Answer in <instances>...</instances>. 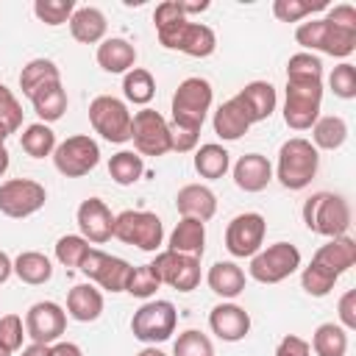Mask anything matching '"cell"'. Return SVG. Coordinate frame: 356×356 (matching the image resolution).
Listing matches in <instances>:
<instances>
[{"mask_svg":"<svg viewBox=\"0 0 356 356\" xmlns=\"http://www.w3.org/2000/svg\"><path fill=\"white\" fill-rule=\"evenodd\" d=\"M97 161H100V147L86 134L70 136L61 145H56V150H53V164L67 178H81V175L92 172L97 167Z\"/></svg>","mask_w":356,"mask_h":356,"instance_id":"obj_11","label":"cell"},{"mask_svg":"<svg viewBox=\"0 0 356 356\" xmlns=\"http://www.w3.org/2000/svg\"><path fill=\"white\" fill-rule=\"evenodd\" d=\"M325 19L334 22V25H342V28H356V8L350 3H339V6H334L328 11Z\"/></svg>","mask_w":356,"mask_h":356,"instance_id":"obj_51","label":"cell"},{"mask_svg":"<svg viewBox=\"0 0 356 356\" xmlns=\"http://www.w3.org/2000/svg\"><path fill=\"white\" fill-rule=\"evenodd\" d=\"M175 206H178V214L181 217H192V220H211L214 211H217V197L209 186L203 184H186L178 189L175 195Z\"/></svg>","mask_w":356,"mask_h":356,"instance_id":"obj_22","label":"cell"},{"mask_svg":"<svg viewBox=\"0 0 356 356\" xmlns=\"http://www.w3.org/2000/svg\"><path fill=\"white\" fill-rule=\"evenodd\" d=\"M103 312V295L92 284H75L67 295V314L78 323H92Z\"/></svg>","mask_w":356,"mask_h":356,"instance_id":"obj_25","label":"cell"},{"mask_svg":"<svg viewBox=\"0 0 356 356\" xmlns=\"http://www.w3.org/2000/svg\"><path fill=\"white\" fill-rule=\"evenodd\" d=\"M300 267V250L289 242H275L250 256V275L259 284H281Z\"/></svg>","mask_w":356,"mask_h":356,"instance_id":"obj_10","label":"cell"},{"mask_svg":"<svg viewBox=\"0 0 356 356\" xmlns=\"http://www.w3.org/2000/svg\"><path fill=\"white\" fill-rule=\"evenodd\" d=\"M106 14L95 6H81L72 11L70 17V33L75 42L81 44H95V42H103L106 36Z\"/></svg>","mask_w":356,"mask_h":356,"instance_id":"obj_24","label":"cell"},{"mask_svg":"<svg viewBox=\"0 0 356 356\" xmlns=\"http://www.w3.org/2000/svg\"><path fill=\"white\" fill-rule=\"evenodd\" d=\"M312 139H314L312 145L320 150H337L348 139V122L342 117H334V114L317 117V122L312 125Z\"/></svg>","mask_w":356,"mask_h":356,"instance_id":"obj_34","label":"cell"},{"mask_svg":"<svg viewBox=\"0 0 356 356\" xmlns=\"http://www.w3.org/2000/svg\"><path fill=\"white\" fill-rule=\"evenodd\" d=\"M159 286H161V281L156 278V273L150 270V264L131 267V275H128V284H125V292L128 295H134V298H150V295H156Z\"/></svg>","mask_w":356,"mask_h":356,"instance_id":"obj_43","label":"cell"},{"mask_svg":"<svg viewBox=\"0 0 356 356\" xmlns=\"http://www.w3.org/2000/svg\"><path fill=\"white\" fill-rule=\"evenodd\" d=\"M31 103H33V111L39 114V120L47 125V122H56V120L64 117V111H67V92H64L61 81H58V83H50L44 89H39L31 97Z\"/></svg>","mask_w":356,"mask_h":356,"instance_id":"obj_32","label":"cell"},{"mask_svg":"<svg viewBox=\"0 0 356 356\" xmlns=\"http://www.w3.org/2000/svg\"><path fill=\"white\" fill-rule=\"evenodd\" d=\"M264 231H267V222H264V217L259 211L236 214L228 222V228H225V248H228V253L236 256V259L256 256L261 250Z\"/></svg>","mask_w":356,"mask_h":356,"instance_id":"obj_15","label":"cell"},{"mask_svg":"<svg viewBox=\"0 0 356 356\" xmlns=\"http://www.w3.org/2000/svg\"><path fill=\"white\" fill-rule=\"evenodd\" d=\"M206 281H209V289L214 295H220V298H236L245 289V273L234 261H217V264H211Z\"/></svg>","mask_w":356,"mask_h":356,"instance_id":"obj_30","label":"cell"},{"mask_svg":"<svg viewBox=\"0 0 356 356\" xmlns=\"http://www.w3.org/2000/svg\"><path fill=\"white\" fill-rule=\"evenodd\" d=\"M58 81H61V72L50 58H33L19 72V89H22L25 97H33L39 89H44L50 83H58Z\"/></svg>","mask_w":356,"mask_h":356,"instance_id":"obj_29","label":"cell"},{"mask_svg":"<svg viewBox=\"0 0 356 356\" xmlns=\"http://www.w3.org/2000/svg\"><path fill=\"white\" fill-rule=\"evenodd\" d=\"M78 228H81V236L86 242H108L114 236V214L111 209L100 200V197H86L81 206H78Z\"/></svg>","mask_w":356,"mask_h":356,"instance_id":"obj_18","label":"cell"},{"mask_svg":"<svg viewBox=\"0 0 356 356\" xmlns=\"http://www.w3.org/2000/svg\"><path fill=\"white\" fill-rule=\"evenodd\" d=\"M309 348L317 356H345L348 353V331L337 323H323V325H317Z\"/></svg>","mask_w":356,"mask_h":356,"instance_id":"obj_35","label":"cell"},{"mask_svg":"<svg viewBox=\"0 0 356 356\" xmlns=\"http://www.w3.org/2000/svg\"><path fill=\"white\" fill-rule=\"evenodd\" d=\"M8 170V150L6 147H0V175Z\"/></svg>","mask_w":356,"mask_h":356,"instance_id":"obj_56","label":"cell"},{"mask_svg":"<svg viewBox=\"0 0 356 356\" xmlns=\"http://www.w3.org/2000/svg\"><path fill=\"white\" fill-rule=\"evenodd\" d=\"M0 122L11 134L22 125V106H19V100L14 97V92L6 83H0Z\"/></svg>","mask_w":356,"mask_h":356,"instance_id":"obj_47","label":"cell"},{"mask_svg":"<svg viewBox=\"0 0 356 356\" xmlns=\"http://www.w3.org/2000/svg\"><path fill=\"white\" fill-rule=\"evenodd\" d=\"M11 273H14V261L8 259V253H6V250H0V284H6Z\"/></svg>","mask_w":356,"mask_h":356,"instance_id":"obj_53","label":"cell"},{"mask_svg":"<svg viewBox=\"0 0 356 356\" xmlns=\"http://www.w3.org/2000/svg\"><path fill=\"white\" fill-rule=\"evenodd\" d=\"M175 323H178V312H175V306L170 300H147L134 312L131 334L139 342L156 345V342H164V339L172 337Z\"/></svg>","mask_w":356,"mask_h":356,"instance_id":"obj_9","label":"cell"},{"mask_svg":"<svg viewBox=\"0 0 356 356\" xmlns=\"http://www.w3.org/2000/svg\"><path fill=\"white\" fill-rule=\"evenodd\" d=\"M136 356H167V353H161L159 348H145V350H139Z\"/></svg>","mask_w":356,"mask_h":356,"instance_id":"obj_57","label":"cell"},{"mask_svg":"<svg viewBox=\"0 0 356 356\" xmlns=\"http://www.w3.org/2000/svg\"><path fill=\"white\" fill-rule=\"evenodd\" d=\"M14 273L22 284H31V286H39L44 281H50L53 275V264L44 253L39 250H22L17 259H14Z\"/></svg>","mask_w":356,"mask_h":356,"instance_id":"obj_31","label":"cell"},{"mask_svg":"<svg viewBox=\"0 0 356 356\" xmlns=\"http://www.w3.org/2000/svg\"><path fill=\"white\" fill-rule=\"evenodd\" d=\"M78 270L89 281L100 284L108 292H125V284H128V275H131V264L125 259L103 253V250H95V248H89V253L83 256Z\"/></svg>","mask_w":356,"mask_h":356,"instance_id":"obj_16","label":"cell"},{"mask_svg":"<svg viewBox=\"0 0 356 356\" xmlns=\"http://www.w3.org/2000/svg\"><path fill=\"white\" fill-rule=\"evenodd\" d=\"M339 323L345 331L356 328V292L348 289L342 298H339Z\"/></svg>","mask_w":356,"mask_h":356,"instance_id":"obj_50","label":"cell"},{"mask_svg":"<svg viewBox=\"0 0 356 356\" xmlns=\"http://www.w3.org/2000/svg\"><path fill=\"white\" fill-rule=\"evenodd\" d=\"M317 8H325V3L323 0H314V3H306V0H275L273 3V14L281 22H300L303 17H309Z\"/></svg>","mask_w":356,"mask_h":356,"instance_id":"obj_44","label":"cell"},{"mask_svg":"<svg viewBox=\"0 0 356 356\" xmlns=\"http://www.w3.org/2000/svg\"><path fill=\"white\" fill-rule=\"evenodd\" d=\"M142 172H145L142 156L134 153V150H120V153H114V156L108 159V175H111V181L120 184V186L136 184V181L142 178Z\"/></svg>","mask_w":356,"mask_h":356,"instance_id":"obj_36","label":"cell"},{"mask_svg":"<svg viewBox=\"0 0 356 356\" xmlns=\"http://www.w3.org/2000/svg\"><path fill=\"white\" fill-rule=\"evenodd\" d=\"M22 339H25V323L19 314H3L0 317V345L6 350H19L22 348Z\"/></svg>","mask_w":356,"mask_h":356,"instance_id":"obj_46","label":"cell"},{"mask_svg":"<svg viewBox=\"0 0 356 356\" xmlns=\"http://www.w3.org/2000/svg\"><path fill=\"white\" fill-rule=\"evenodd\" d=\"M86 253H89V242L81 234H67V236H61L56 242V259L64 267H81Z\"/></svg>","mask_w":356,"mask_h":356,"instance_id":"obj_42","label":"cell"},{"mask_svg":"<svg viewBox=\"0 0 356 356\" xmlns=\"http://www.w3.org/2000/svg\"><path fill=\"white\" fill-rule=\"evenodd\" d=\"M181 3V0H178ZM209 8V0H200V3H181V11L189 17V14H197V11H206Z\"/></svg>","mask_w":356,"mask_h":356,"instance_id":"obj_55","label":"cell"},{"mask_svg":"<svg viewBox=\"0 0 356 356\" xmlns=\"http://www.w3.org/2000/svg\"><path fill=\"white\" fill-rule=\"evenodd\" d=\"M8 134H11V131H8V128L0 122V147H6V139H8Z\"/></svg>","mask_w":356,"mask_h":356,"instance_id":"obj_58","label":"cell"},{"mask_svg":"<svg viewBox=\"0 0 356 356\" xmlns=\"http://www.w3.org/2000/svg\"><path fill=\"white\" fill-rule=\"evenodd\" d=\"M89 122L106 142L122 145L131 139V111L114 95H97L89 103Z\"/></svg>","mask_w":356,"mask_h":356,"instance_id":"obj_8","label":"cell"},{"mask_svg":"<svg viewBox=\"0 0 356 356\" xmlns=\"http://www.w3.org/2000/svg\"><path fill=\"white\" fill-rule=\"evenodd\" d=\"M170 250H178V253L200 259L203 250H206V225L200 220L181 217V222L170 234Z\"/></svg>","mask_w":356,"mask_h":356,"instance_id":"obj_27","label":"cell"},{"mask_svg":"<svg viewBox=\"0 0 356 356\" xmlns=\"http://www.w3.org/2000/svg\"><path fill=\"white\" fill-rule=\"evenodd\" d=\"M150 270L156 273V278L178 292H192L200 284V259L178 253V250H161L153 261Z\"/></svg>","mask_w":356,"mask_h":356,"instance_id":"obj_12","label":"cell"},{"mask_svg":"<svg viewBox=\"0 0 356 356\" xmlns=\"http://www.w3.org/2000/svg\"><path fill=\"white\" fill-rule=\"evenodd\" d=\"M303 222L309 231L323 234L328 239L345 236L350 228V206L342 195L334 192H314L303 203Z\"/></svg>","mask_w":356,"mask_h":356,"instance_id":"obj_4","label":"cell"},{"mask_svg":"<svg viewBox=\"0 0 356 356\" xmlns=\"http://www.w3.org/2000/svg\"><path fill=\"white\" fill-rule=\"evenodd\" d=\"M334 284H337V275L334 273H328L325 267H320V264H309V267H303V273H300V286L312 295V298H325L331 289H334Z\"/></svg>","mask_w":356,"mask_h":356,"instance_id":"obj_39","label":"cell"},{"mask_svg":"<svg viewBox=\"0 0 356 356\" xmlns=\"http://www.w3.org/2000/svg\"><path fill=\"white\" fill-rule=\"evenodd\" d=\"M320 103H323V78L286 75L284 122L292 131H309L320 117Z\"/></svg>","mask_w":356,"mask_h":356,"instance_id":"obj_2","label":"cell"},{"mask_svg":"<svg viewBox=\"0 0 356 356\" xmlns=\"http://www.w3.org/2000/svg\"><path fill=\"white\" fill-rule=\"evenodd\" d=\"M122 92H125V97H128L131 103L147 106V103L153 100V95H156V81H153V75H150L147 70L134 67V70H128L125 78H122Z\"/></svg>","mask_w":356,"mask_h":356,"instance_id":"obj_38","label":"cell"},{"mask_svg":"<svg viewBox=\"0 0 356 356\" xmlns=\"http://www.w3.org/2000/svg\"><path fill=\"white\" fill-rule=\"evenodd\" d=\"M67 328V312L53 300H39L25 314V337L39 345H53Z\"/></svg>","mask_w":356,"mask_h":356,"instance_id":"obj_17","label":"cell"},{"mask_svg":"<svg viewBox=\"0 0 356 356\" xmlns=\"http://www.w3.org/2000/svg\"><path fill=\"white\" fill-rule=\"evenodd\" d=\"M72 11H75V0H36L33 3V14L39 17V22L53 25V28L70 22Z\"/></svg>","mask_w":356,"mask_h":356,"instance_id":"obj_40","label":"cell"},{"mask_svg":"<svg viewBox=\"0 0 356 356\" xmlns=\"http://www.w3.org/2000/svg\"><path fill=\"white\" fill-rule=\"evenodd\" d=\"M114 236L125 245H136L139 250H159L164 242V225L153 211L125 209L114 217Z\"/></svg>","mask_w":356,"mask_h":356,"instance_id":"obj_7","label":"cell"},{"mask_svg":"<svg viewBox=\"0 0 356 356\" xmlns=\"http://www.w3.org/2000/svg\"><path fill=\"white\" fill-rule=\"evenodd\" d=\"M328 86H331V92H334L337 97L353 100V97H356V67L348 64V61L337 64L334 72L328 75Z\"/></svg>","mask_w":356,"mask_h":356,"instance_id":"obj_45","label":"cell"},{"mask_svg":"<svg viewBox=\"0 0 356 356\" xmlns=\"http://www.w3.org/2000/svg\"><path fill=\"white\" fill-rule=\"evenodd\" d=\"M273 181V164L261 153H245L234 164V184L242 192H261Z\"/></svg>","mask_w":356,"mask_h":356,"instance_id":"obj_21","label":"cell"},{"mask_svg":"<svg viewBox=\"0 0 356 356\" xmlns=\"http://www.w3.org/2000/svg\"><path fill=\"white\" fill-rule=\"evenodd\" d=\"M312 261L320 264V267H325L328 273H334L339 278L342 273H348L356 264V242L348 234L345 236H334V239H328L325 245L317 248V253H314Z\"/></svg>","mask_w":356,"mask_h":356,"instance_id":"obj_23","label":"cell"},{"mask_svg":"<svg viewBox=\"0 0 356 356\" xmlns=\"http://www.w3.org/2000/svg\"><path fill=\"white\" fill-rule=\"evenodd\" d=\"M50 353L53 356H83L75 342H53L50 345Z\"/></svg>","mask_w":356,"mask_h":356,"instance_id":"obj_52","label":"cell"},{"mask_svg":"<svg viewBox=\"0 0 356 356\" xmlns=\"http://www.w3.org/2000/svg\"><path fill=\"white\" fill-rule=\"evenodd\" d=\"M97 64L106 72H128L136 64V50L128 39H120V36L103 39L97 44Z\"/></svg>","mask_w":356,"mask_h":356,"instance_id":"obj_26","label":"cell"},{"mask_svg":"<svg viewBox=\"0 0 356 356\" xmlns=\"http://www.w3.org/2000/svg\"><path fill=\"white\" fill-rule=\"evenodd\" d=\"M211 83L206 78H186L178 83L175 95H172V122L170 125H178V128H186V131H197L203 128L206 122V114L211 108Z\"/></svg>","mask_w":356,"mask_h":356,"instance_id":"obj_5","label":"cell"},{"mask_svg":"<svg viewBox=\"0 0 356 356\" xmlns=\"http://www.w3.org/2000/svg\"><path fill=\"white\" fill-rule=\"evenodd\" d=\"M19 145L31 159H44V156H53V150H56V134L50 131V125L33 122L22 131Z\"/></svg>","mask_w":356,"mask_h":356,"instance_id":"obj_37","label":"cell"},{"mask_svg":"<svg viewBox=\"0 0 356 356\" xmlns=\"http://www.w3.org/2000/svg\"><path fill=\"white\" fill-rule=\"evenodd\" d=\"M286 75H300V78H323V61L312 53H295L286 61Z\"/></svg>","mask_w":356,"mask_h":356,"instance_id":"obj_48","label":"cell"},{"mask_svg":"<svg viewBox=\"0 0 356 356\" xmlns=\"http://www.w3.org/2000/svg\"><path fill=\"white\" fill-rule=\"evenodd\" d=\"M153 25L159 33V42L167 50H181L192 58H206L214 53L217 47V36L209 25L203 22H192L184 11L178 0H164L156 6L153 11Z\"/></svg>","mask_w":356,"mask_h":356,"instance_id":"obj_1","label":"cell"},{"mask_svg":"<svg viewBox=\"0 0 356 356\" xmlns=\"http://www.w3.org/2000/svg\"><path fill=\"white\" fill-rule=\"evenodd\" d=\"M273 356H312V348H309L306 339H300V337H295V334H286V337L278 342V348H275Z\"/></svg>","mask_w":356,"mask_h":356,"instance_id":"obj_49","label":"cell"},{"mask_svg":"<svg viewBox=\"0 0 356 356\" xmlns=\"http://www.w3.org/2000/svg\"><path fill=\"white\" fill-rule=\"evenodd\" d=\"M172 356H214V345L206 334L189 328V331L178 334V339L172 345Z\"/></svg>","mask_w":356,"mask_h":356,"instance_id":"obj_41","label":"cell"},{"mask_svg":"<svg viewBox=\"0 0 356 356\" xmlns=\"http://www.w3.org/2000/svg\"><path fill=\"white\" fill-rule=\"evenodd\" d=\"M228 167H231V153L222 145L209 142V145H200L197 147V153H195V170H197L200 178H209V181L222 178L228 172Z\"/></svg>","mask_w":356,"mask_h":356,"instance_id":"obj_33","label":"cell"},{"mask_svg":"<svg viewBox=\"0 0 356 356\" xmlns=\"http://www.w3.org/2000/svg\"><path fill=\"white\" fill-rule=\"evenodd\" d=\"M22 356H53V353H50V345H39V342H31L28 348H22Z\"/></svg>","mask_w":356,"mask_h":356,"instance_id":"obj_54","label":"cell"},{"mask_svg":"<svg viewBox=\"0 0 356 356\" xmlns=\"http://www.w3.org/2000/svg\"><path fill=\"white\" fill-rule=\"evenodd\" d=\"M295 39L306 50H320L334 58H348L356 50V28H342L328 19L300 22L295 31Z\"/></svg>","mask_w":356,"mask_h":356,"instance_id":"obj_6","label":"cell"},{"mask_svg":"<svg viewBox=\"0 0 356 356\" xmlns=\"http://www.w3.org/2000/svg\"><path fill=\"white\" fill-rule=\"evenodd\" d=\"M234 100L239 103V108L245 111V117L250 120V125L267 120L275 111V103H278L275 86L267 83V81H250V83H245V89H239L234 95Z\"/></svg>","mask_w":356,"mask_h":356,"instance_id":"obj_19","label":"cell"},{"mask_svg":"<svg viewBox=\"0 0 356 356\" xmlns=\"http://www.w3.org/2000/svg\"><path fill=\"white\" fill-rule=\"evenodd\" d=\"M131 139H134V147L139 156L170 153V125L153 108H142L131 117Z\"/></svg>","mask_w":356,"mask_h":356,"instance_id":"obj_14","label":"cell"},{"mask_svg":"<svg viewBox=\"0 0 356 356\" xmlns=\"http://www.w3.org/2000/svg\"><path fill=\"white\" fill-rule=\"evenodd\" d=\"M0 356H11V350H6V348L0 345Z\"/></svg>","mask_w":356,"mask_h":356,"instance_id":"obj_59","label":"cell"},{"mask_svg":"<svg viewBox=\"0 0 356 356\" xmlns=\"http://www.w3.org/2000/svg\"><path fill=\"white\" fill-rule=\"evenodd\" d=\"M211 125H214V134H217L220 139H225V142H236V139H242V136L248 134L250 120L245 117V111L239 108V103L231 97V100H225V103L214 111Z\"/></svg>","mask_w":356,"mask_h":356,"instance_id":"obj_28","label":"cell"},{"mask_svg":"<svg viewBox=\"0 0 356 356\" xmlns=\"http://www.w3.org/2000/svg\"><path fill=\"white\" fill-rule=\"evenodd\" d=\"M209 328L222 342H239L250 331V314L236 303H217L209 314Z\"/></svg>","mask_w":356,"mask_h":356,"instance_id":"obj_20","label":"cell"},{"mask_svg":"<svg viewBox=\"0 0 356 356\" xmlns=\"http://www.w3.org/2000/svg\"><path fill=\"white\" fill-rule=\"evenodd\" d=\"M317 167H320L317 147L303 136H292L278 150L275 178L281 181L284 189L295 192V189H303V186L312 184V178L317 175Z\"/></svg>","mask_w":356,"mask_h":356,"instance_id":"obj_3","label":"cell"},{"mask_svg":"<svg viewBox=\"0 0 356 356\" xmlns=\"http://www.w3.org/2000/svg\"><path fill=\"white\" fill-rule=\"evenodd\" d=\"M47 200V192L39 181L31 178H11L0 184V211L11 220H22L36 214Z\"/></svg>","mask_w":356,"mask_h":356,"instance_id":"obj_13","label":"cell"}]
</instances>
